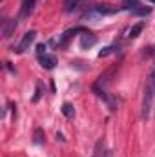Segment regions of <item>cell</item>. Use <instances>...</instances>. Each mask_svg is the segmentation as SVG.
<instances>
[{
  "instance_id": "obj_18",
  "label": "cell",
  "mask_w": 155,
  "mask_h": 157,
  "mask_svg": "<svg viewBox=\"0 0 155 157\" xmlns=\"http://www.w3.org/2000/svg\"><path fill=\"white\" fill-rule=\"evenodd\" d=\"M37 53H39V57L46 55V44H39V46H37Z\"/></svg>"
},
{
  "instance_id": "obj_5",
  "label": "cell",
  "mask_w": 155,
  "mask_h": 157,
  "mask_svg": "<svg viewBox=\"0 0 155 157\" xmlns=\"http://www.w3.org/2000/svg\"><path fill=\"white\" fill-rule=\"evenodd\" d=\"M115 73H117V66H113V68L106 70V71H104L100 77L97 78V82H95V84H97L99 88H104V86H108V84L112 82V78H113V75H115Z\"/></svg>"
},
{
  "instance_id": "obj_14",
  "label": "cell",
  "mask_w": 155,
  "mask_h": 157,
  "mask_svg": "<svg viewBox=\"0 0 155 157\" xmlns=\"http://www.w3.org/2000/svg\"><path fill=\"white\" fill-rule=\"evenodd\" d=\"M33 141H35L37 144H42V143H44V132H42L40 128L35 130V139H33Z\"/></svg>"
},
{
  "instance_id": "obj_10",
  "label": "cell",
  "mask_w": 155,
  "mask_h": 157,
  "mask_svg": "<svg viewBox=\"0 0 155 157\" xmlns=\"http://www.w3.org/2000/svg\"><path fill=\"white\" fill-rule=\"evenodd\" d=\"M144 29V22L141 20V22H137V24H133L131 28H130V31H128V37H131V39H135V37H139L141 35V31Z\"/></svg>"
},
{
  "instance_id": "obj_3",
  "label": "cell",
  "mask_w": 155,
  "mask_h": 157,
  "mask_svg": "<svg viewBox=\"0 0 155 157\" xmlns=\"http://www.w3.org/2000/svg\"><path fill=\"white\" fill-rule=\"evenodd\" d=\"M35 39H37V31H35V29L28 31V33L22 37V40L18 42V46H15V48H13V51H15V53H24L26 49H29V46L35 42Z\"/></svg>"
},
{
  "instance_id": "obj_7",
  "label": "cell",
  "mask_w": 155,
  "mask_h": 157,
  "mask_svg": "<svg viewBox=\"0 0 155 157\" xmlns=\"http://www.w3.org/2000/svg\"><path fill=\"white\" fill-rule=\"evenodd\" d=\"M35 2H37V0H24V2H22V7H20V13H18V18H17V20H22V18L29 17V15L33 13V9H35Z\"/></svg>"
},
{
  "instance_id": "obj_9",
  "label": "cell",
  "mask_w": 155,
  "mask_h": 157,
  "mask_svg": "<svg viewBox=\"0 0 155 157\" xmlns=\"http://www.w3.org/2000/svg\"><path fill=\"white\" fill-rule=\"evenodd\" d=\"M39 60H40V66L44 70H53L57 66V59L53 55H42V57H39Z\"/></svg>"
},
{
  "instance_id": "obj_8",
  "label": "cell",
  "mask_w": 155,
  "mask_h": 157,
  "mask_svg": "<svg viewBox=\"0 0 155 157\" xmlns=\"http://www.w3.org/2000/svg\"><path fill=\"white\" fill-rule=\"evenodd\" d=\"M95 44H97V37L91 31H84L82 33V37H80V48L82 49H88V48H91Z\"/></svg>"
},
{
  "instance_id": "obj_19",
  "label": "cell",
  "mask_w": 155,
  "mask_h": 157,
  "mask_svg": "<svg viewBox=\"0 0 155 157\" xmlns=\"http://www.w3.org/2000/svg\"><path fill=\"white\" fill-rule=\"evenodd\" d=\"M148 2H152V4H155V0H148Z\"/></svg>"
},
{
  "instance_id": "obj_6",
  "label": "cell",
  "mask_w": 155,
  "mask_h": 157,
  "mask_svg": "<svg viewBox=\"0 0 155 157\" xmlns=\"http://www.w3.org/2000/svg\"><path fill=\"white\" fill-rule=\"evenodd\" d=\"M15 29H17V20H15V18L4 20V24H2V37H4V39H9V37L15 33Z\"/></svg>"
},
{
  "instance_id": "obj_12",
  "label": "cell",
  "mask_w": 155,
  "mask_h": 157,
  "mask_svg": "<svg viewBox=\"0 0 155 157\" xmlns=\"http://www.w3.org/2000/svg\"><path fill=\"white\" fill-rule=\"evenodd\" d=\"M60 110H62L64 117H68V119H71L73 115H75V108H73V104H70V102H64Z\"/></svg>"
},
{
  "instance_id": "obj_15",
  "label": "cell",
  "mask_w": 155,
  "mask_h": 157,
  "mask_svg": "<svg viewBox=\"0 0 155 157\" xmlns=\"http://www.w3.org/2000/svg\"><path fill=\"white\" fill-rule=\"evenodd\" d=\"M124 7L133 11L135 7H139V0H124Z\"/></svg>"
},
{
  "instance_id": "obj_16",
  "label": "cell",
  "mask_w": 155,
  "mask_h": 157,
  "mask_svg": "<svg viewBox=\"0 0 155 157\" xmlns=\"http://www.w3.org/2000/svg\"><path fill=\"white\" fill-rule=\"evenodd\" d=\"M150 7H135L133 9V13H137V15H150Z\"/></svg>"
},
{
  "instance_id": "obj_13",
  "label": "cell",
  "mask_w": 155,
  "mask_h": 157,
  "mask_svg": "<svg viewBox=\"0 0 155 157\" xmlns=\"http://www.w3.org/2000/svg\"><path fill=\"white\" fill-rule=\"evenodd\" d=\"M115 49H117V46H108V48H104V49L99 51V57H100V59H102V57H108V55H112Z\"/></svg>"
},
{
  "instance_id": "obj_1",
  "label": "cell",
  "mask_w": 155,
  "mask_h": 157,
  "mask_svg": "<svg viewBox=\"0 0 155 157\" xmlns=\"http://www.w3.org/2000/svg\"><path fill=\"white\" fill-rule=\"evenodd\" d=\"M153 95H155V70L150 73L144 84V93H142V119H148L152 113V104H153Z\"/></svg>"
},
{
  "instance_id": "obj_17",
  "label": "cell",
  "mask_w": 155,
  "mask_h": 157,
  "mask_svg": "<svg viewBox=\"0 0 155 157\" xmlns=\"http://www.w3.org/2000/svg\"><path fill=\"white\" fill-rule=\"evenodd\" d=\"M40 97H42V86L37 84V90H35V97H33V101H35V102H39Z\"/></svg>"
},
{
  "instance_id": "obj_4",
  "label": "cell",
  "mask_w": 155,
  "mask_h": 157,
  "mask_svg": "<svg viewBox=\"0 0 155 157\" xmlns=\"http://www.w3.org/2000/svg\"><path fill=\"white\" fill-rule=\"evenodd\" d=\"M84 31H88V29H84L82 26H77V28H71V29L64 31V33H62V35L59 37V42H57V44H59V48H64V46H66V44L70 42V39H71V37L75 35V33H84Z\"/></svg>"
},
{
  "instance_id": "obj_2",
  "label": "cell",
  "mask_w": 155,
  "mask_h": 157,
  "mask_svg": "<svg viewBox=\"0 0 155 157\" xmlns=\"http://www.w3.org/2000/svg\"><path fill=\"white\" fill-rule=\"evenodd\" d=\"M117 7H112L110 4H99V6H93L91 9H88L84 15H82V18L84 20H95V18H100V17H104V15H112V13H115Z\"/></svg>"
},
{
  "instance_id": "obj_11",
  "label": "cell",
  "mask_w": 155,
  "mask_h": 157,
  "mask_svg": "<svg viewBox=\"0 0 155 157\" xmlns=\"http://www.w3.org/2000/svg\"><path fill=\"white\" fill-rule=\"evenodd\" d=\"M84 2H86V0H68V2H66V7H64V9H66L68 13H71V11H75L77 7H80V6H82Z\"/></svg>"
}]
</instances>
